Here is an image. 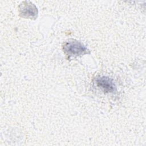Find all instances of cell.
Masks as SVG:
<instances>
[{"label":"cell","instance_id":"2","mask_svg":"<svg viewBox=\"0 0 146 146\" xmlns=\"http://www.w3.org/2000/svg\"><path fill=\"white\" fill-rule=\"evenodd\" d=\"M96 86L100 88L104 93H113L116 91V86L113 80L109 77L102 76L95 79Z\"/></svg>","mask_w":146,"mask_h":146},{"label":"cell","instance_id":"3","mask_svg":"<svg viewBox=\"0 0 146 146\" xmlns=\"http://www.w3.org/2000/svg\"><path fill=\"white\" fill-rule=\"evenodd\" d=\"M19 14L21 17L26 18H36L38 14L36 7L33 3L24 1L19 6Z\"/></svg>","mask_w":146,"mask_h":146},{"label":"cell","instance_id":"1","mask_svg":"<svg viewBox=\"0 0 146 146\" xmlns=\"http://www.w3.org/2000/svg\"><path fill=\"white\" fill-rule=\"evenodd\" d=\"M64 52L69 57H76L89 54V50L79 41L72 39L66 41L63 45Z\"/></svg>","mask_w":146,"mask_h":146}]
</instances>
